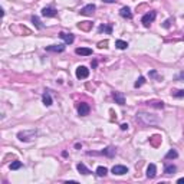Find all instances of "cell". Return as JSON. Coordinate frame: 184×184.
<instances>
[{
    "instance_id": "obj_33",
    "label": "cell",
    "mask_w": 184,
    "mask_h": 184,
    "mask_svg": "<svg viewBox=\"0 0 184 184\" xmlns=\"http://www.w3.org/2000/svg\"><path fill=\"white\" fill-rule=\"evenodd\" d=\"M177 183H179V184H184V177H183V179H179V180H177Z\"/></svg>"
},
{
    "instance_id": "obj_8",
    "label": "cell",
    "mask_w": 184,
    "mask_h": 184,
    "mask_svg": "<svg viewBox=\"0 0 184 184\" xmlns=\"http://www.w3.org/2000/svg\"><path fill=\"white\" fill-rule=\"evenodd\" d=\"M59 36L63 39V40H65V43H68V45L73 43V40H75V38H73V35H72V33H63V32H60Z\"/></svg>"
},
{
    "instance_id": "obj_13",
    "label": "cell",
    "mask_w": 184,
    "mask_h": 184,
    "mask_svg": "<svg viewBox=\"0 0 184 184\" xmlns=\"http://www.w3.org/2000/svg\"><path fill=\"white\" fill-rule=\"evenodd\" d=\"M46 50L48 52H63L65 46L63 45H52V46H46Z\"/></svg>"
},
{
    "instance_id": "obj_35",
    "label": "cell",
    "mask_w": 184,
    "mask_h": 184,
    "mask_svg": "<svg viewBox=\"0 0 184 184\" xmlns=\"http://www.w3.org/2000/svg\"><path fill=\"white\" fill-rule=\"evenodd\" d=\"M97 65H98V62L97 60H94V62H92V68H97Z\"/></svg>"
},
{
    "instance_id": "obj_6",
    "label": "cell",
    "mask_w": 184,
    "mask_h": 184,
    "mask_svg": "<svg viewBox=\"0 0 184 184\" xmlns=\"http://www.w3.org/2000/svg\"><path fill=\"white\" fill-rule=\"evenodd\" d=\"M125 173H128V168L125 165H114L112 167V174H115V175H122Z\"/></svg>"
},
{
    "instance_id": "obj_11",
    "label": "cell",
    "mask_w": 184,
    "mask_h": 184,
    "mask_svg": "<svg viewBox=\"0 0 184 184\" xmlns=\"http://www.w3.org/2000/svg\"><path fill=\"white\" fill-rule=\"evenodd\" d=\"M150 144H151L152 147H160L161 145V135H158V134H155V135H152L151 138H150Z\"/></svg>"
},
{
    "instance_id": "obj_34",
    "label": "cell",
    "mask_w": 184,
    "mask_h": 184,
    "mask_svg": "<svg viewBox=\"0 0 184 184\" xmlns=\"http://www.w3.org/2000/svg\"><path fill=\"white\" fill-rule=\"evenodd\" d=\"M102 2H105V3H114V2H117V0H102Z\"/></svg>"
},
{
    "instance_id": "obj_22",
    "label": "cell",
    "mask_w": 184,
    "mask_h": 184,
    "mask_svg": "<svg viewBox=\"0 0 184 184\" xmlns=\"http://www.w3.org/2000/svg\"><path fill=\"white\" fill-rule=\"evenodd\" d=\"M179 157V152L175 150H170V151L165 154V160H171V158H177Z\"/></svg>"
},
{
    "instance_id": "obj_3",
    "label": "cell",
    "mask_w": 184,
    "mask_h": 184,
    "mask_svg": "<svg viewBox=\"0 0 184 184\" xmlns=\"http://www.w3.org/2000/svg\"><path fill=\"white\" fill-rule=\"evenodd\" d=\"M89 76V69H88L87 66H78V69H76V78L78 79H85Z\"/></svg>"
},
{
    "instance_id": "obj_21",
    "label": "cell",
    "mask_w": 184,
    "mask_h": 184,
    "mask_svg": "<svg viewBox=\"0 0 184 184\" xmlns=\"http://www.w3.org/2000/svg\"><path fill=\"white\" fill-rule=\"evenodd\" d=\"M175 165H173V164H168V165H165V168H164V173L165 174H174L175 173Z\"/></svg>"
},
{
    "instance_id": "obj_27",
    "label": "cell",
    "mask_w": 184,
    "mask_h": 184,
    "mask_svg": "<svg viewBox=\"0 0 184 184\" xmlns=\"http://www.w3.org/2000/svg\"><path fill=\"white\" fill-rule=\"evenodd\" d=\"M144 82H145V78H144V76H140V78L137 79V82L134 83V87H135V88H140L141 85H144Z\"/></svg>"
},
{
    "instance_id": "obj_28",
    "label": "cell",
    "mask_w": 184,
    "mask_h": 184,
    "mask_svg": "<svg viewBox=\"0 0 184 184\" xmlns=\"http://www.w3.org/2000/svg\"><path fill=\"white\" fill-rule=\"evenodd\" d=\"M22 167V162L20 161H13L10 164V170H17V168Z\"/></svg>"
},
{
    "instance_id": "obj_30",
    "label": "cell",
    "mask_w": 184,
    "mask_h": 184,
    "mask_svg": "<svg viewBox=\"0 0 184 184\" xmlns=\"http://www.w3.org/2000/svg\"><path fill=\"white\" fill-rule=\"evenodd\" d=\"M98 48H99V49L108 48V40H104V42H99V43H98Z\"/></svg>"
},
{
    "instance_id": "obj_16",
    "label": "cell",
    "mask_w": 184,
    "mask_h": 184,
    "mask_svg": "<svg viewBox=\"0 0 184 184\" xmlns=\"http://www.w3.org/2000/svg\"><path fill=\"white\" fill-rule=\"evenodd\" d=\"M76 55H82V56H89V55H92V49L89 48H78L75 50Z\"/></svg>"
},
{
    "instance_id": "obj_10",
    "label": "cell",
    "mask_w": 184,
    "mask_h": 184,
    "mask_svg": "<svg viewBox=\"0 0 184 184\" xmlns=\"http://www.w3.org/2000/svg\"><path fill=\"white\" fill-rule=\"evenodd\" d=\"M42 15L46 17H55L58 13H56V10H55L53 7H45L43 10H42Z\"/></svg>"
},
{
    "instance_id": "obj_7",
    "label": "cell",
    "mask_w": 184,
    "mask_h": 184,
    "mask_svg": "<svg viewBox=\"0 0 184 184\" xmlns=\"http://www.w3.org/2000/svg\"><path fill=\"white\" fill-rule=\"evenodd\" d=\"M95 9H97V6L95 5H87L81 10V15H83V16H91L92 13L95 12Z\"/></svg>"
},
{
    "instance_id": "obj_24",
    "label": "cell",
    "mask_w": 184,
    "mask_h": 184,
    "mask_svg": "<svg viewBox=\"0 0 184 184\" xmlns=\"http://www.w3.org/2000/svg\"><path fill=\"white\" fill-rule=\"evenodd\" d=\"M148 105L155 107V108H164V102H162V101H150Z\"/></svg>"
},
{
    "instance_id": "obj_5",
    "label": "cell",
    "mask_w": 184,
    "mask_h": 184,
    "mask_svg": "<svg viewBox=\"0 0 184 184\" xmlns=\"http://www.w3.org/2000/svg\"><path fill=\"white\" fill-rule=\"evenodd\" d=\"M78 114L81 117H85V115L89 114V105L87 102H81L78 105Z\"/></svg>"
},
{
    "instance_id": "obj_12",
    "label": "cell",
    "mask_w": 184,
    "mask_h": 184,
    "mask_svg": "<svg viewBox=\"0 0 184 184\" xmlns=\"http://www.w3.org/2000/svg\"><path fill=\"white\" fill-rule=\"evenodd\" d=\"M92 22H81L78 23V29H81V30H83V32H89L92 29Z\"/></svg>"
},
{
    "instance_id": "obj_25",
    "label": "cell",
    "mask_w": 184,
    "mask_h": 184,
    "mask_svg": "<svg viewBox=\"0 0 184 184\" xmlns=\"http://www.w3.org/2000/svg\"><path fill=\"white\" fill-rule=\"evenodd\" d=\"M32 22L35 23V26L38 27V29H43V25H42V22L39 20L38 16H33V17H32Z\"/></svg>"
},
{
    "instance_id": "obj_4",
    "label": "cell",
    "mask_w": 184,
    "mask_h": 184,
    "mask_svg": "<svg viewBox=\"0 0 184 184\" xmlns=\"http://www.w3.org/2000/svg\"><path fill=\"white\" fill-rule=\"evenodd\" d=\"M155 16H157V13H155V12H150V13H147V15H144V16H142L141 22L144 23V26H150V23L154 22Z\"/></svg>"
},
{
    "instance_id": "obj_37",
    "label": "cell",
    "mask_w": 184,
    "mask_h": 184,
    "mask_svg": "<svg viewBox=\"0 0 184 184\" xmlns=\"http://www.w3.org/2000/svg\"><path fill=\"white\" fill-rule=\"evenodd\" d=\"M164 26H165V27H168V26H170V20H167V22L164 23Z\"/></svg>"
},
{
    "instance_id": "obj_14",
    "label": "cell",
    "mask_w": 184,
    "mask_h": 184,
    "mask_svg": "<svg viewBox=\"0 0 184 184\" xmlns=\"http://www.w3.org/2000/svg\"><path fill=\"white\" fill-rule=\"evenodd\" d=\"M112 97H114L115 102L119 104V105H124V104H125V98H124V95H122L121 92H114V94H112Z\"/></svg>"
},
{
    "instance_id": "obj_31",
    "label": "cell",
    "mask_w": 184,
    "mask_h": 184,
    "mask_svg": "<svg viewBox=\"0 0 184 184\" xmlns=\"http://www.w3.org/2000/svg\"><path fill=\"white\" fill-rule=\"evenodd\" d=\"M121 130H122V131L128 130V124H122V125H121Z\"/></svg>"
},
{
    "instance_id": "obj_15",
    "label": "cell",
    "mask_w": 184,
    "mask_h": 184,
    "mask_svg": "<svg viewBox=\"0 0 184 184\" xmlns=\"http://www.w3.org/2000/svg\"><path fill=\"white\" fill-rule=\"evenodd\" d=\"M76 168H78V171L81 174H83V175H88V174H91V171H89V168L83 164V162H79L78 165H76Z\"/></svg>"
},
{
    "instance_id": "obj_32",
    "label": "cell",
    "mask_w": 184,
    "mask_h": 184,
    "mask_svg": "<svg viewBox=\"0 0 184 184\" xmlns=\"http://www.w3.org/2000/svg\"><path fill=\"white\" fill-rule=\"evenodd\" d=\"M177 79H179V81H181V79H184V72H181V73H180V75L177 76Z\"/></svg>"
},
{
    "instance_id": "obj_2",
    "label": "cell",
    "mask_w": 184,
    "mask_h": 184,
    "mask_svg": "<svg viewBox=\"0 0 184 184\" xmlns=\"http://www.w3.org/2000/svg\"><path fill=\"white\" fill-rule=\"evenodd\" d=\"M36 137V131L35 130H29V131H22L17 134V138L20 141H30Z\"/></svg>"
},
{
    "instance_id": "obj_1",
    "label": "cell",
    "mask_w": 184,
    "mask_h": 184,
    "mask_svg": "<svg viewBox=\"0 0 184 184\" xmlns=\"http://www.w3.org/2000/svg\"><path fill=\"white\" fill-rule=\"evenodd\" d=\"M137 119L144 125H155L158 122L157 117H151L150 114H145V112H138L137 114Z\"/></svg>"
},
{
    "instance_id": "obj_19",
    "label": "cell",
    "mask_w": 184,
    "mask_h": 184,
    "mask_svg": "<svg viewBox=\"0 0 184 184\" xmlns=\"http://www.w3.org/2000/svg\"><path fill=\"white\" fill-rule=\"evenodd\" d=\"M98 32L99 33H102V32H105V33H112V26L111 25H101V26L98 27Z\"/></svg>"
},
{
    "instance_id": "obj_20",
    "label": "cell",
    "mask_w": 184,
    "mask_h": 184,
    "mask_svg": "<svg viewBox=\"0 0 184 184\" xmlns=\"http://www.w3.org/2000/svg\"><path fill=\"white\" fill-rule=\"evenodd\" d=\"M42 99H43V104L46 105V107H50V105H52V97H50V94H49V92H45L43 97H42Z\"/></svg>"
},
{
    "instance_id": "obj_18",
    "label": "cell",
    "mask_w": 184,
    "mask_h": 184,
    "mask_svg": "<svg viewBox=\"0 0 184 184\" xmlns=\"http://www.w3.org/2000/svg\"><path fill=\"white\" fill-rule=\"evenodd\" d=\"M101 154L107 155V157H114V155H115V148H114V147H107L105 150L101 151Z\"/></svg>"
},
{
    "instance_id": "obj_9",
    "label": "cell",
    "mask_w": 184,
    "mask_h": 184,
    "mask_svg": "<svg viewBox=\"0 0 184 184\" xmlns=\"http://www.w3.org/2000/svg\"><path fill=\"white\" fill-rule=\"evenodd\" d=\"M155 175H157V167L154 164H150L148 168H147V177L148 179H154Z\"/></svg>"
},
{
    "instance_id": "obj_29",
    "label": "cell",
    "mask_w": 184,
    "mask_h": 184,
    "mask_svg": "<svg viewBox=\"0 0 184 184\" xmlns=\"http://www.w3.org/2000/svg\"><path fill=\"white\" fill-rule=\"evenodd\" d=\"M173 97H175V98H184V89L173 92Z\"/></svg>"
},
{
    "instance_id": "obj_36",
    "label": "cell",
    "mask_w": 184,
    "mask_h": 184,
    "mask_svg": "<svg viewBox=\"0 0 184 184\" xmlns=\"http://www.w3.org/2000/svg\"><path fill=\"white\" fill-rule=\"evenodd\" d=\"M150 75H151V76H157V73H155V70H152V72H150Z\"/></svg>"
},
{
    "instance_id": "obj_17",
    "label": "cell",
    "mask_w": 184,
    "mask_h": 184,
    "mask_svg": "<svg viewBox=\"0 0 184 184\" xmlns=\"http://www.w3.org/2000/svg\"><path fill=\"white\" fill-rule=\"evenodd\" d=\"M119 15L125 19H132V13H131V9L130 7H122L121 12H119Z\"/></svg>"
},
{
    "instance_id": "obj_26",
    "label": "cell",
    "mask_w": 184,
    "mask_h": 184,
    "mask_svg": "<svg viewBox=\"0 0 184 184\" xmlns=\"http://www.w3.org/2000/svg\"><path fill=\"white\" fill-rule=\"evenodd\" d=\"M115 45H117V48H118V49H127V48H128V43L124 42V40H117Z\"/></svg>"
},
{
    "instance_id": "obj_23",
    "label": "cell",
    "mask_w": 184,
    "mask_h": 184,
    "mask_svg": "<svg viewBox=\"0 0 184 184\" xmlns=\"http://www.w3.org/2000/svg\"><path fill=\"white\" fill-rule=\"evenodd\" d=\"M107 173H108L107 167H98L97 168V174L99 175V177H105V175H107Z\"/></svg>"
}]
</instances>
